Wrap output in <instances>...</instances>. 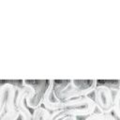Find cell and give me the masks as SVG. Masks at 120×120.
<instances>
[{
	"instance_id": "3957f363",
	"label": "cell",
	"mask_w": 120,
	"mask_h": 120,
	"mask_svg": "<svg viewBox=\"0 0 120 120\" xmlns=\"http://www.w3.org/2000/svg\"><path fill=\"white\" fill-rule=\"evenodd\" d=\"M22 86H25L29 89L28 95L25 98V103L28 107L36 110L41 107L43 104L44 96L49 85V80L41 81H28L22 80Z\"/></svg>"
},
{
	"instance_id": "7a4b0ae2",
	"label": "cell",
	"mask_w": 120,
	"mask_h": 120,
	"mask_svg": "<svg viewBox=\"0 0 120 120\" xmlns=\"http://www.w3.org/2000/svg\"><path fill=\"white\" fill-rule=\"evenodd\" d=\"M18 85L11 82H5L0 87L1 120H17L20 113L16 108V92Z\"/></svg>"
},
{
	"instance_id": "52a82bcc",
	"label": "cell",
	"mask_w": 120,
	"mask_h": 120,
	"mask_svg": "<svg viewBox=\"0 0 120 120\" xmlns=\"http://www.w3.org/2000/svg\"><path fill=\"white\" fill-rule=\"evenodd\" d=\"M60 120H78V119H77V116H73V115H67V116L62 117Z\"/></svg>"
},
{
	"instance_id": "277c9868",
	"label": "cell",
	"mask_w": 120,
	"mask_h": 120,
	"mask_svg": "<svg viewBox=\"0 0 120 120\" xmlns=\"http://www.w3.org/2000/svg\"><path fill=\"white\" fill-rule=\"evenodd\" d=\"M95 102L97 108L102 112H112L113 111L112 90L107 84H98L95 91Z\"/></svg>"
},
{
	"instance_id": "6da1fadb",
	"label": "cell",
	"mask_w": 120,
	"mask_h": 120,
	"mask_svg": "<svg viewBox=\"0 0 120 120\" xmlns=\"http://www.w3.org/2000/svg\"><path fill=\"white\" fill-rule=\"evenodd\" d=\"M98 80H69L68 84L60 91H52V96L55 100H68L71 98L87 97L88 94L95 91L98 86Z\"/></svg>"
},
{
	"instance_id": "8992f818",
	"label": "cell",
	"mask_w": 120,
	"mask_h": 120,
	"mask_svg": "<svg viewBox=\"0 0 120 120\" xmlns=\"http://www.w3.org/2000/svg\"><path fill=\"white\" fill-rule=\"evenodd\" d=\"M45 110H46V108H43V107H38L36 110H34V112H33V120H41L42 115H43Z\"/></svg>"
},
{
	"instance_id": "5b68a950",
	"label": "cell",
	"mask_w": 120,
	"mask_h": 120,
	"mask_svg": "<svg viewBox=\"0 0 120 120\" xmlns=\"http://www.w3.org/2000/svg\"><path fill=\"white\" fill-rule=\"evenodd\" d=\"M28 92H29V89L27 87L18 86L15 105H16V108H17L20 115L22 116V120H33V114L30 112V111L26 107L27 105L25 103V98L28 95Z\"/></svg>"
}]
</instances>
